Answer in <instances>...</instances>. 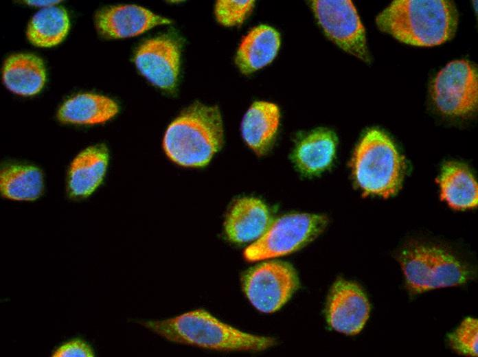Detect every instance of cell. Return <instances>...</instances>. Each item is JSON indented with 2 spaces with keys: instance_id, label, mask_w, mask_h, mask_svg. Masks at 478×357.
<instances>
[{
  "instance_id": "obj_1",
  "label": "cell",
  "mask_w": 478,
  "mask_h": 357,
  "mask_svg": "<svg viewBox=\"0 0 478 357\" xmlns=\"http://www.w3.org/2000/svg\"><path fill=\"white\" fill-rule=\"evenodd\" d=\"M378 27L399 41L414 46H435L451 39L458 13L445 0H396L376 18Z\"/></svg>"
},
{
  "instance_id": "obj_2",
  "label": "cell",
  "mask_w": 478,
  "mask_h": 357,
  "mask_svg": "<svg viewBox=\"0 0 478 357\" xmlns=\"http://www.w3.org/2000/svg\"><path fill=\"white\" fill-rule=\"evenodd\" d=\"M138 323L169 341L213 350L260 352L276 343L273 338L237 330L204 310Z\"/></svg>"
},
{
  "instance_id": "obj_3",
  "label": "cell",
  "mask_w": 478,
  "mask_h": 357,
  "mask_svg": "<svg viewBox=\"0 0 478 357\" xmlns=\"http://www.w3.org/2000/svg\"><path fill=\"white\" fill-rule=\"evenodd\" d=\"M223 137L218 108L196 102L170 124L166 131L163 146L167 156L177 164L203 167L221 148Z\"/></svg>"
},
{
  "instance_id": "obj_4",
  "label": "cell",
  "mask_w": 478,
  "mask_h": 357,
  "mask_svg": "<svg viewBox=\"0 0 478 357\" xmlns=\"http://www.w3.org/2000/svg\"><path fill=\"white\" fill-rule=\"evenodd\" d=\"M357 184L367 194L389 197L398 190L404 162L391 140L377 129L368 130L357 146L352 160Z\"/></svg>"
},
{
  "instance_id": "obj_5",
  "label": "cell",
  "mask_w": 478,
  "mask_h": 357,
  "mask_svg": "<svg viewBox=\"0 0 478 357\" xmlns=\"http://www.w3.org/2000/svg\"><path fill=\"white\" fill-rule=\"evenodd\" d=\"M398 260L406 288L412 295L466 284L473 277L470 267L446 251L431 246L412 244L404 248Z\"/></svg>"
},
{
  "instance_id": "obj_6",
  "label": "cell",
  "mask_w": 478,
  "mask_h": 357,
  "mask_svg": "<svg viewBox=\"0 0 478 357\" xmlns=\"http://www.w3.org/2000/svg\"><path fill=\"white\" fill-rule=\"evenodd\" d=\"M327 224V217L321 214L282 216L272 222L264 233L245 249L244 256L249 261H257L289 254L315 240Z\"/></svg>"
},
{
  "instance_id": "obj_7",
  "label": "cell",
  "mask_w": 478,
  "mask_h": 357,
  "mask_svg": "<svg viewBox=\"0 0 478 357\" xmlns=\"http://www.w3.org/2000/svg\"><path fill=\"white\" fill-rule=\"evenodd\" d=\"M243 290L253 306L263 312L282 308L297 290L298 276L286 262H265L249 269L243 275Z\"/></svg>"
},
{
  "instance_id": "obj_8",
  "label": "cell",
  "mask_w": 478,
  "mask_h": 357,
  "mask_svg": "<svg viewBox=\"0 0 478 357\" xmlns=\"http://www.w3.org/2000/svg\"><path fill=\"white\" fill-rule=\"evenodd\" d=\"M310 6L330 40L345 51L370 63L365 28L351 1H312Z\"/></svg>"
},
{
  "instance_id": "obj_9",
  "label": "cell",
  "mask_w": 478,
  "mask_h": 357,
  "mask_svg": "<svg viewBox=\"0 0 478 357\" xmlns=\"http://www.w3.org/2000/svg\"><path fill=\"white\" fill-rule=\"evenodd\" d=\"M431 95L437 108L450 116H466L475 112L478 102L476 68L465 60L446 65L432 83Z\"/></svg>"
},
{
  "instance_id": "obj_10",
  "label": "cell",
  "mask_w": 478,
  "mask_h": 357,
  "mask_svg": "<svg viewBox=\"0 0 478 357\" xmlns=\"http://www.w3.org/2000/svg\"><path fill=\"white\" fill-rule=\"evenodd\" d=\"M181 43L173 35L164 34L146 41L134 58L140 73L152 84L173 91L179 74Z\"/></svg>"
},
{
  "instance_id": "obj_11",
  "label": "cell",
  "mask_w": 478,
  "mask_h": 357,
  "mask_svg": "<svg viewBox=\"0 0 478 357\" xmlns=\"http://www.w3.org/2000/svg\"><path fill=\"white\" fill-rule=\"evenodd\" d=\"M370 312L368 299L356 283L337 279L332 285L326 303L329 325L339 332L354 335L365 325Z\"/></svg>"
},
{
  "instance_id": "obj_12",
  "label": "cell",
  "mask_w": 478,
  "mask_h": 357,
  "mask_svg": "<svg viewBox=\"0 0 478 357\" xmlns=\"http://www.w3.org/2000/svg\"><path fill=\"white\" fill-rule=\"evenodd\" d=\"M165 17L136 5H120L104 8L95 16L98 32L108 38H122L141 34L159 25L171 23Z\"/></svg>"
},
{
  "instance_id": "obj_13",
  "label": "cell",
  "mask_w": 478,
  "mask_h": 357,
  "mask_svg": "<svg viewBox=\"0 0 478 357\" xmlns=\"http://www.w3.org/2000/svg\"><path fill=\"white\" fill-rule=\"evenodd\" d=\"M271 222V214L266 204L257 198L242 197L231 205L224 228L230 241L242 244L259 239Z\"/></svg>"
},
{
  "instance_id": "obj_14",
  "label": "cell",
  "mask_w": 478,
  "mask_h": 357,
  "mask_svg": "<svg viewBox=\"0 0 478 357\" xmlns=\"http://www.w3.org/2000/svg\"><path fill=\"white\" fill-rule=\"evenodd\" d=\"M109 162V153L103 144L89 146L71 162L67 174V191L70 198L89 196L101 184Z\"/></svg>"
},
{
  "instance_id": "obj_15",
  "label": "cell",
  "mask_w": 478,
  "mask_h": 357,
  "mask_svg": "<svg viewBox=\"0 0 478 357\" xmlns=\"http://www.w3.org/2000/svg\"><path fill=\"white\" fill-rule=\"evenodd\" d=\"M337 138L326 128H318L301 135L296 141L292 160L297 170L305 176L326 170L335 156Z\"/></svg>"
},
{
  "instance_id": "obj_16",
  "label": "cell",
  "mask_w": 478,
  "mask_h": 357,
  "mask_svg": "<svg viewBox=\"0 0 478 357\" xmlns=\"http://www.w3.org/2000/svg\"><path fill=\"white\" fill-rule=\"evenodd\" d=\"M280 122L278 107L269 102L257 101L245 113L241 133L247 146L262 156L271 148L277 135Z\"/></svg>"
},
{
  "instance_id": "obj_17",
  "label": "cell",
  "mask_w": 478,
  "mask_h": 357,
  "mask_svg": "<svg viewBox=\"0 0 478 357\" xmlns=\"http://www.w3.org/2000/svg\"><path fill=\"white\" fill-rule=\"evenodd\" d=\"M280 46V34L272 27L260 25L242 39L235 62L241 73L247 75L265 67L275 58Z\"/></svg>"
},
{
  "instance_id": "obj_18",
  "label": "cell",
  "mask_w": 478,
  "mask_h": 357,
  "mask_svg": "<svg viewBox=\"0 0 478 357\" xmlns=\"http://www.w3.org/2000/svg\"><path fill=\"white\" fill-rule=\"evenodd\" d=\"M3 81L12 92L24 96L35 95L43 89L46 71L43 60L30 54H16L4 62Z\"/></svg>"
},
{
  "instance_id": "obj_19",
  "label": "cell",
  "mask_w": 478,
  "mask_h": 357,
  "mask_svg": "<svg viewBox=\"0 0 478 357\" xmlns=\"http://www.w3.org/2000/svg\"><path fill=\"white\" fill-rule=\"evenodd\" d=\"M118 112V106L108 97L93 94H78L60 107L57 117L62 123L95 124L105 122Z\"/></svg>"
},
{
  "instance_id": "obj_20",
  "label": "cell",
  "mask_w": 478,
  "mask_h": 357,
  "mask_svg": "<svg viewBox=\"0 0 478 357\" xmlns=\"http://www.w3.org/2000/svg\"><path fill=\"white\" fill-rule=\"evenodd\" d=\"M441 188V198L455 209H465L477 205V183L463 164L446 163L437 180Z\"/></svg>"
},
{
  "instance_id": "obj_21",
  "label": "cell",
  "mask_w": 478,
  "mask_h": 357,
  "mask_svg": "<svg viewBox=\"0 0 478 357\" xmlns=\"http://www.w3.org/2000/svg\"><path fill=\"white\" fill-rule=\"evenodd\" d=\"M0 189L2 196L8 199L35 200L43 192V173L33 165L8 164L1 170Z\"/></svg>"
},
{
  "instance_id": "obj_22",
  "label": "cell",
  "mask_w": 478,
  "mask_h": 357,
  "mask_svg": "<svg viewBox=\"0 0 478 357\" xmlns=\"http://www.w3.org/2000/svg\"><path fill=\"white\" fill-rule=\"evenodd\" d=\"M69 19L61 6L43 8L32 18L27 29L28 40L34 45L49 47L59 44L67 36Z\"/></svg>"
},
{
  "instance_id": "obj_23",
  "label": "cell",
  "mask_w": 478,
  "mask_h": 357,
  "mask_svg": "<svg viewBox=\"0 0 478 357\" xmlns=\"http://www.w3.org/2000/svg\"><path fill=\"white\" fill-rule=\"evenodd\" d=\"M448 339L450 347L458 354L477 356V319L473 317L466 318L454 332L449 334Z\"/></svg>"
},
{
  "instance_id": "obj_24",
  "label": "cell",
  "mask_w": 478,
  "mask_h": 357,
  "mask_svg": "<svg viewBox=\"0 0 478 357\" xmlns=\"http://www.w3.org/2000/svg\"><path fill=\"white\" fill-rule=\"evenodd\" d=\"M253 6L254 1H218L215 5V16L223 25H238L247 18Z\"/></svg>"
},
{
  "instance_id": "obj_25",
  "label": "cell",
  "mask_w": 478,
  "mask_h": 357,
  "mask_svg": "<svg viewBox=\"0 0 478 357\" xmlns=\"http://www.w3.org/2000/svg\"><path fill=\"white\" fill-rule=\"evenodd\" d=\"M53 357H93V348L84 341L74 338L58 347L52 354Z\"/></svg>"
},
{
  "instance_id": "obj_26",
  "label": "cell",
  "mask_w": 478,
  "mask_h": 357,
  "mask_svg": "<svg viewBox=\"0 0 478 357\" xmlns=\"http://www.w3.org/2000/svg\"><path fill=\"white\" fill-rule=\"evenodd\" d=\"M27 4L35 6H42L43 8H47L49 6H53L57 4L59 1H26Z\"/></svg>"
}]
</instances>
